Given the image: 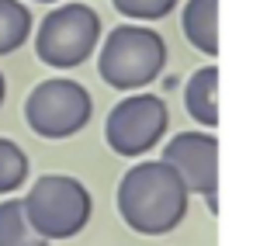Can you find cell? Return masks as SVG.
Here are the masks:
<instances>
[{
    "label": "cell",
    "mask_w": 253,
    "mask_h": 246,
    "mask_svg": "<svg viewBox=\"0 0 253 246\" xmlns=\"http://www.w3.org/2000/svg\"><path fill=\"white\" fill-rule=\"evenodd\" d=\"M191 191L167 160L135 163L118 184V215L139 236H163L187 215Z\"/></svg>",
    "instance_id": "6da1fadb"
},
{
    "label": "cell",
    "mask_w": 253,
    "mask_h": 246,
    "mask_svg": "<svg viewBox=\"0 0 253 246\" xmlns=\"http://www.w3.org/2000/svg\"><path fill=\"white\" fill-rule=\"evenodd\" d=\"M167 66V42L153 28L142 25H118L97 56V73L115 90H139L149 87Z\"/></svg>",
    "instance_id": "7a4b0ae2"
},
{
    "label": "cell",
    "mask_w": 253,
    "mask_h": 246,
    "mask_svg": "<svg viewBox=\"0 0 253 246\" xmlns=\"http://www.w3.org/2000/svg\"><path fill=\"white\" fill-rule=\"evenodd\" d=\"M25 218L42 239H73L87 229L94 201L90 191L66 173H45L25 194Z\"/></svg>",
    "instance_id": "3957f363"
},
{
    "label": "cell",
    "mask_w": 253,
    "mask_h": 246,
    "mask_svg": "<svg viewBox=\"0 0 253 246\" xmlns=\"http://www.w3.org/2000/svg\"><path fill=\"white\" fill-rule=\"evenodd\" d=\"M101 42V18L90 4L52 7L35 35V56L52 70H77Z\"/></svg>",
    "instance_id": "277c9868"
},
{
    "label": "cell",
    "mask_w": 253,
    "mask_h": 246,
    "mask_svg": "<svg viewBox=\"0 0 253 246\" xmlns=\"http://www.w3.org/2000/svg\"><path fill=\"white\" fill-rule=\"evenodd\" d=\"M94 115V101L87 94L84 83L56 77V80H42L28 101H25V118L28 128L42 139H70L77 132L87 128Z\"/></svg>",
    "instance_id": "5b68a950"
},
{
    "label": "cell",
    "mask_w": 253,
    "mask_h": 246,
    "mask_svg": "<svg viewBox=\"0 0 253 246\" xmlns=\"http://www.w3.org/2000/svg\"><path fill=\"white\" fill-rule=\"evenodd\" d=\"M170 128L167 101L156 94H128L118 101L104 122V139L118 156H142L149 153Z\"/></svg>",
    "instance_id": "8992f818"
},
{
    "label": "cell",
    "mask_w": 253,
    "mask_h": 246,
    "mask_svg": "<svg viewBox=\"0 0 253 246\" xmlns=\"http://www.w3.org/2000/svg\"><path fill=\"white\" fill-rule=\"evenodd\" d=\"M163 160L180 173L184 187L208 198L215 211V187H218V139L208 132H177L163 146Z\"/></svg>",
    "instance_id": "52a82bcc"
},
{
    "label": "cell",
    "mask_w": 253,
    "mask_h": 246,
    "mask_svg": "<svg viewBox=\"0 0 253 246\" xmlns=\"http://www.w3.org/2000/svg\"><path fill=\"white\" fill-rule=\"evenodd\" d=\"M180 28L198 52L215 56L218 52V0H187L180 14Z\"/></svg>",
    "instance_id": "ba28073f"
},
{
    "label": "cell",
    "mask_w": 253,
    "mask_h": 246,
    "mask_svg": "<svg viewBox=\"0 0 253 246\" xmlns=\"http://www.w3.org/2000/svg\"><path fill=\"white\" fill-rule=\"evenodd\" d=\"M184 108L187 115L205 125V128H215L218 125V70L215 66H205L198 70L187 87H184Z\"/></svg>",
    "instance_id": "9c48e42d"
},
{
    "label": "cell",
    "mask_w": 253,
    "mask_h": 246,
    "mask_svg": "<svg viewBox=\"0 0 253 246\" xmlns=\"http://www.w3.org/2000/svg\"><path fill=\"white\" fill-rule=\"evenodd\" d=\"M35 18L21 0H0V56L18 52L32 39Z\"/></svg>",
    "instance_id": "30bf717a"
},
{
    "label": "cell",
    "mask_w": 253,
    "mask_h": 246,
    "mask_svg": "<svg viewBox=\"0 0 253 246\" xmlns=\"http://www.w3.org/2000/svg\"><path fill=\"white\" fill-rule=\"evenodd\" d=\"M0 246H49L25 218L21 201H0Z\"/></svg>",
    "instance_id": "8fae6325"
},
{
    "label": "cell",
    "mask_w": 253,
    "mask_h": 246,
    "mask_svg": "<svg viewBox=\"0 0 253 246\" xmlns=\"http://www.w3.org/2000/svg\"><path fill=\"white\" fill-rule=\"evenodd\" d=\"M32 166L25 149L14 139H0V194H14L25 180H28Z\"/></svg>",
    "instance_id": "7c38bea8"
},
{
    "label": "cell",
    "mask_w": 253,
    "mask_h": 246,
    "mask_svg": "<svg viewBox=\"0 0 253 246\" xmlns=\"http://www.w3.org/2000/svg\"><path fill=\"white\" fill-rule=\"evenodd\" d=\"M111 4H115L118 14H125L132 21H160L180 4V0H111Z\"/></svg>",
    "instance_id": "4fadbf2b"
},
{
    "label": "cell",
    "mask_w": 253,
    "mask_h": 246,
    "mask_svg": "<svg viewBox=\"0 0 253 246\" xmlns=\"http://www.w3.org/2000/svg\"><path fill=\"white\" fill-rule=\"evenodd\" d=\"M4 97H7V80H4V73H0V104H4Z\"/></svg>",
    "instance_id": "5bb4252c"
},
{
    "label": "cell",
    "mask_w": 253,
    "mask_h": 246,
    "mask_svg": "<svg viewBox=\"0 0 253 246\" xmlns=\"http://www.w3.org/2000/svg\"><path fill=\"white\" fill-rule=\"evenodd\" d=\"M32 4H59V0H32Z\"/></svg>",
    "instance_id": "9a60e30c"
}]
</instances>
